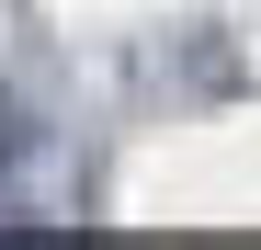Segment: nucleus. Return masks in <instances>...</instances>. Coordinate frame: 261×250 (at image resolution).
Wrapping results in <instances>:
<instances>
[{"instance_id": "1", "label": "nucleus", "mask_w": 261, "mask_h": 250, "mask_svg": "<svg viewBox=\"0 0 261 250\" xmlns=\"http://www.w3.org/2000/svg\"><path fill=\"white\" fill-rule=\"evenodd\" d=\"M0 159H23V103L0 91Z\"/></svg>"}]
</instances>
